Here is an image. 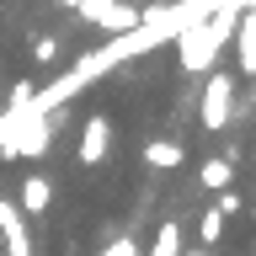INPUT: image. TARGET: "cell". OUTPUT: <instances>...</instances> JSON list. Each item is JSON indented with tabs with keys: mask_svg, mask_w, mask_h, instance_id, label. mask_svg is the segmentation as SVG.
Masks as SVG:
<instances>
[{
	"mask_svg": "<svg viewBox=\"0 0 256 256\" xmlns=\"http://www.w3.org/2000/svg\"><path fill=\"white\" fill-rule=\"evenodd\" d=\"M64 6H80V0H64Z\"/></svg>",
	"mask_w": 256,
	"mask_h": 256,
	"instance_id": "30bf717a",
	"label": "cell"
},
{
	"mask_svg": "<svg viewBox=\"0 0 256 256\" xmlns=\"http://www.w3.org/2000/svg\"><path fill=\"white\" fill-rule=\"evenodd\" d=\"M214 208H219L224 219H230V214H240V198H235V192H224V198H219V203H214Z\"/></svg>",
	"mask_w": 256,
	"mask_h": 256,
	"instance_id": "ba28073f",
	"label": "cell"
},
{
	"mask_svg": "<svg viewBox=\"0 0 256 256\" xmlns=\"http://www.w3.org/2000/svg\"><path fill=\"white\" fill-rule=\"evenodd\" d=\"M192 256H208V251H192Z\"/></svg>",
	"mask_w": 256,
	"mask_h": 256,
	"instance_id": "8fae6325",
	"label": "cell"
},
{
	"mask_svg": "<svg viewBox=\"0 0 256 256\" xmlns=\"http://www.w3.org/2000/svg\"><path fill=\"white\" fill-rule=\"evenodd\" d=\"M230 176H235L230 160H208V166H203V187H230Z\"/></svg>",
	"mask_w": 256,
	"mask_h": 256,
	"instance_id": "8992f818",
	"label": "cell"
},
{
	"mask_svg": "<svg viewBox=\"0 0 256 256\" xmlns=\"http://www.w3.org/2000/svg\"><path fill=\"white\" fill-rule=\"evenodd\" d=\"M48 203H54V182H48L43 171H32L27 187H22V208H27V214H48Z\"/></svg>",
	"mask_w": 256,
	"mask_h": 256,
	"instance_id": "3957f363",
	"label": "cell"
},
{
	"mask_svg": "<svg viewBox=\"0 0 256 256\" xmlns=\"http://www.w3.org/2000/svg\"><path fill=\"white\" fill-rule=\"evenodd\" d=\"M112 256H134V246H112Z\"/></svg>",
	"mask_w": 256,
	"mask_h": 256,
	"instance_id": "9c48e42d",
	"label": "cell"
},
{
	"mask_svg": "<svg viewBox=\"0 0 256 256\" xmlns=\"http://www.w3.org/2000/svg\"><path fill=\"white\" fill-rule=\"evenodd\" d=\"M198 235H203V246H214V240L224 235V214H219V208H208V214H203V224H198Z\"/></svg>",
	"mask_w": 256,
	"mask_h": 256,
	"instance_id": "52a82bcc",
	"label": "cell"
},
{
	"mask_svg": "<svg viewBox=\"0 0 256 256\" xmlns=\"http://www.w3.org/2000/svg\"><path fill=\"white\" fill-rule=\"evenodd\" d=\"M182 155H187V150H182V144H144V160H150V166H160V171H166V166H182Z\"/></svg>",
	"mask_w": 256,
	"mask_h": 256,
	"instance_id": "5b68a950",
	"label": "cell"
},
{
	"mask_svg": "<svg viewBox=\"0 0 256 256\" xmlns=\"http://www.w3.org/2000/svg\"><path fill=\"white\" fill-rule=\"evenodd\" d=\"M107 139H112V123L107 118H91L86 134H80V166H96V160L107 155Z\"/></svg>",
	"mask_w": 256,
	"mask_h": 256,
	"instance_id": "7a4b0ae2",
	"label": "cell"
},
{
	"mask_svg": "<svg viewBox=\"0 0 256 256\" xmlns=\"http://www.w3.org/2000/svg\"><path fill=\"white\" fill-rule=\"evenodd\" d=\"M240 75H256V6L240 16Z\"/></svg>",
	"mask_w": 256,
	"mask_h": 256,
	"instance_id": "277c9868",
	"label": "cell"
},
{
	"mask_svg": "<svg viewBox=\"0 0 256 256\" xmlns=\"http://www.w3.org/2000/svg\"><path fill=\"white\" fill-rule=\"evenodd\" d=\"M230 96H235V80H230V75H208V91H203V128H219V123H224Z\"/></svg>",
	"mask_w": 256,
	"mask_h": 256,
	"instance_id": "6da1fadb",
	"label": "cell"
}]
</instances>
